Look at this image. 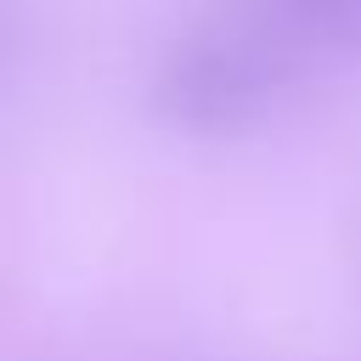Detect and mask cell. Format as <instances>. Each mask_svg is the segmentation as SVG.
<instances>
[{
	"mask_svg": "<svg viewBox=\"0 0 361 361\" xmlns=\"http://www.w3.org/2000/svg\"><path fill=\"white\" fill-rule=\"evenodd\" d=\"M316 51L327 45H361V0H276Z\"/></svg>",
	"mask_w": 361,
	"mask_h": 361,
	"instance_id": "2",
	"label": "cell"
},
{
	"mask_svg": "<svg viewBox=\"0 0 361 361\" xmlns=\"http://www.w3.org/2000/svg\"><path fill=\"white\" fill-rule=\"evenodd\" d=\"M310 62L316 45L276 0H237L175 45L158 79V102L186 130H243Z\"/></svg>",
	"mask_w": 361,
	"mask_h": 361,
	"instance_id": "1",
	"label": "cell"
}]
</instances>
